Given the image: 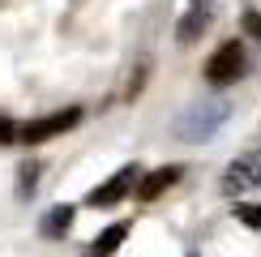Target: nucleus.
<instances>
[{"label":"nucleus","instance_id":"8","mask_svg":"<svg viewBox=\"0 0 261 257\" xmlns=\"http://www.w3.org/2000/svg\"><path fill=\"white\" fill-rule=\"evenodd\" d=\"M205 21H210V13L197 5L189 17H180V43H193V39H201V30H205Z\"/></svg>","mask_w":261,"mask_h":257},{"label":"nucleus","instance_id":"1","mask_svg":"<svg viewBox=\"0 0 261 257\" xmlns=\"http://www.w3.org/2000/svg\"><path fill=\"white\" fill-rule=\"evenodd\" d=\"M244 69H248V52H244V43H223V47L214 52L210 60H205V78H210L214 86H231V82H240Z\"/></svg>","mask_w":261,"mask_h":257},{"label":"nucleus","instance_id":"6","mask_svg":"<svg viewBox=\"0 0 261 257\" xmlns=\"http://www.w3.org/2000/svg\"><path fill=\"white\" fill-rule=\"evenodd\" d=\"M69 223H73V206H51L43 214V236H47V240H60V236L69 232Z\"/></svg>","mask_w":261,"mask_h":257},{"label":"nucleus","instance_id":"10","mask_svg":"<svg viewBox=\"0 0 261 257\" xmlns=\"http://www.w3.org/2000/svg\"><path fill=\"white\" fill-rule=\"evenodd\" d=\"M17 120H9V116H0V146H9V142H17Z\"/></svg>","mask_w":261,"mask_h":257},{"label":"nucleus","instance_id":"3","mask_svg":"<svg viewBox=\"0 0 261 257\" xmlns=\"http://www.w3.org/2000/svg\"><path fill=\"white\" fill-rule=\"evenodd\" d=\"M137 171H141V167L128 163V167L116 171L112 180H103V185L90 193V206H94V210H107V206H116V201H124V197H128V189L137 185Z\"/></svg>","mask_w":261,"mask_h":257},{"label":"nucleus","instance_id":"7","mask_svg":"<svg viewBox=\"0 0 261 257\" xmlns=\"http://www.w3.org/2000/svg\"><path fill=\"white\" fill-rule=\"evenodd\" d=\"M124 236H128V223L103 227V232H99V240H94V257H107V253H116V249L124 244Z\"/></svg>","mask_w":261,"mask_h":257},{"label":"nucleus","instance_id":"4","mask_svg":"<svg viewBox=\"0 0 261 257\" xmlns=\"http://www.w3.org/2000/svg\"><path fill=\"white\" fill-rule=\"evenodd\" d=\"M244 185H261V155L257 159H236L231 176H223V189L227 193H240Z\"/></svg>","mask_w":261,"mask_h":257},{"label":"nucleus","instance_id":"12","mask_svg":"<svg viewBox=\"0 0 261 257\" xmlns=\"http://www.w3.org/2000/svg\"><path fill=\"white\" fill-rule=\"evenodd\" d=\"M35 171H39V163H26V167H21V189L35 185Z\"/></svg>","mask_w":261,"mask_h":257},{"label":"nucleus","instance_id":"11","mask_svg":"<svg viewBox=\"0 0 261 257\" xmlns=\"http://www.w3.org/2000/svg\"><path fill=\"white\" fill-rule=\"evenodd\" d=\"M244 30L253 39H261V13H244Z\"/></svg>","mask_w":261,"mask_h":257},{"label":"nucleus","instance_id":"9","mask_svg":"<svg viewBox=\"0 0 261 257\" xmlns=\"http://www.w3.org/2000/svg\"><path fill=\"white\" fill-rule=\"evenodd\" d=\"M236 219L244 227H261V206H236Z\"/></svg>","mask_w":261,"mask_h":257},{"label":"nucleus","instance_id":"5","mask_svg":"<svg viewBox=\"0 0 261 257\" xmlns=\"http://www.w3.org/2000/svg\"><path fill=\"white\" fill-rule=\"evenodd\" d=\"M176 180H180V167H163V171H154V176H146L137 185V197L141 201H154V197H163V193L176 185Z\"/></svg>","mask_w":261,"mask_h":257},{"label":"nucleus","instance_id":"2","mask_svg":"<svg viewBox=\"0 0 261 257\" xmlns=\"http://www.w3.org/2000/svg\"><path fill=\"white\" fill-rule=\"evenodd\" d=\"M77 120H82L77 107H64V112H56V116H39V120H30V124L17 128V142L39 146V142H47V137H56V133H69Z\"/></svg>","mask_w":261,"mask_h":257}]
</instances>
